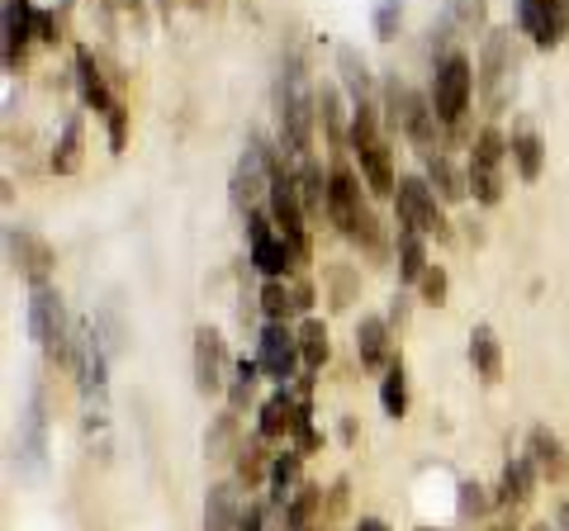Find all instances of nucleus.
I'll return each mask as SVG.
<instances>
[{
    "label": "nucleus",
    "mask_w": 569,
    "mask_h": 531,
    "mask_svg": "<svg viewBox=\"0 0 569 531\" xmlns=\"http://www.w3.org/2000/svg\"><path fill=\"white\" fill-rule=\"evenodd\" d=\"M531 531H550V522H537V527H531Z\"/></svg>",
    "instance_id": "47"
},
{
    "label": "nucleus",
    "mask_w": 569,
    "mask_h": 531,
    "mask_svg": "<svg viewBox=\"0 0 569 531\" xmlns=\"http://www.w3.org/2000/svg\"><path fill=\"white\" fill-rule=\"evenodd\" d=\"M190 370H194V389L200 394H223L228 375H233V357L219 328H194V351H190Z\"/></svg>",
    "instance_id": "10"
},
{
    "label": "nucleus",
    "mask_w": 569,
    "mask_h": 531,
    "mask_svg": "<svg viewBox=\"0 0 569 531\" xmlns=\"http://www.w3.org/2000/svg\"><path fill=\"white\" fill-rule=\"evenodd\" d=\"M565 531H569V503H565Z\"/></svg>",
    "instance_id": "48"
},
{
    "label": "nucleus",
    "mask_w": 569,
    "mask_h": 531,
    "mask_svg": "<svg viewBox=\"0 0 569 531\" xmlns=\"http://www.w3.org/2000/svg\"><path fill=\"white\" fill-rule=\"evenodd\" d=\"M518 29L541 52L560 48L569 33V0H518Z\"/></svg>",
    "instance_id": "13"
},
{
    "label": "nucleus",
    "mask_w": 569,
    "mask_h": 531,
    "mask_svg": "<svg viewBox=\"0 0 569 531\" xmlns=\"http://www.w3.org/2000/svg\"><path fill=\"white\" fill-rule=\"evenodd\" d=\"M485 14H489V0H447V29L456 33H479L485 29Z\"/></svg>",
    "instance_id": "38"
},
{
    "label": "nucleus",
    "mask_w": 569,
    "mask_h": 531,
    "mask_svg": "<svg viewBox=\"0 0 569 531\" xmlns=\"http://www.w3.org/2000/svg\"><path fill=\"white\" fill-rule=\"evenodd\" d=\"M356 361L370 375H385L389 365H395V328H389V318L380 313H366L361 323H356Z\"/></svg>",
    "instance_id": "14"
},
{
    "label": "nucleus",
    "mask_w": 569,
    "mask_h": 531,
    "mask_svg": "<svg viewBox=\"0 0 569 531\" xmlns=\"http://www.w3.org/2000/svg\"><path fill=\"white\" fill-rule=\"evenodd\" d=\"M366 214H370V204H366L361 176H356L347 157L337 152V162H332V171H328V223H332L347 242H356V233H361Z\"/></svg>",
    "instance_id": "7"
},
{
    "label": "nucleus",
    "mask_w": 569,
    "mask_h": 531,
    "mask_svg": "<svg viewBox=\"0 0 569 531\" xmlns=\"http://www.w3.org/2000/svg\"><path fill=\"white\" fill-rule=\"evenodd\" d=\"M242 484L238 480H219L204 493V531H238L242 522Z\"/></svg>",
    "instance_id": "21"
},
{
    "label": "nucleus",
    "mask_w": 569,
    "mask_h": 531,
    "mask_svg": "<svg viewBox=\"0 0 569 531\" xmlns=\"http://www.w3.org/2000/svg\"><path fill=\"white\" fill-rule=\"evenodd\" d=\"M418 294H422V304H432V309H441L451 299V275H447V266H427V275L418 280Z\"/></svg>",
    "instance_id": "40"
},
{
    "label": "nucleus",
    "mask_w": 569,
    "mask_h": 531,
    "mask_svg": "<svg viewBox=\"0 0 569 531\" xmlns=\"http://www.w3.org/2000/svg\"><path fill=\"white\" fill-rule=\"evenodd\" d=\"M470 100H475V67L466 52H447V58L432 67V104H437V119L447 123L456 138H466Z\"/></svg>",
    "instance_id": "5"
},
{
    "label": "nucleus",
    "mask_w": 569,
    "mask_h": 531,
    "mask_svg": "<svg viewBox=\"0 0 569 531\" xmlns=\"http://www.w3.org/2000/svg\"><path fill=\"white\" fill-rule=\"evenodd\" d=\"M261 313L271 318V323H290V318L299 313L295 309V290H290V275L284 280H261V294H257Z\"/></svg>",
    "instance_id": "36"
},
{
    "label": "nucleus",
    "mask_w": 569,
    "mask_h": 531,
    "mask_svg": "<svg viewBox=\"0 0 569 531\" xmlns=\"http://www.w3.org/2000/svg\"><path fill=\"white\" fill-rule=\"evenodd\" d=\"M380 409H385V418H403L408 413V370H403V361H395L380 375Z\"/></svg>",
    "instance_id": "37"
},
{
    "label": "nucleus",
    "mask_w": 569,
    "mask_h": 531,
    "mask_svg": "<svg viewBox=\"0 0 569 531\" xmlns=\"http://www.w3.org/2000/svg\"><path fill=\"white\" fill-rule=\"evenodd\" d=\"M305 474V451H276V460H271V480H266V489H271V499H290V493L305 484L299 480Z\"/></svg>",
    "instance_id": "34"
},
{
    "label": "nucleus",
    "mask_w": 569,
    "mask_h": 531,
    "mask_svg": "<svg viewBox=\"0 0 569 531\" xmlns=\"http://www.w3.org/2000/svg\"><path fill=\"white\" fill-rule=\"evenodd\" d=\"M77 86H81V100H86V110H96V114H110L114 104H119V96L110 91V81H104V72H100V58L91 48H81L77 52Z\"/></svg>",
    "instance_id": "22"
},
{
    "label": "nucleus",
    "mask_w": 569,
    "mask_h": 531,
    "mask_svg": "<svg viewBox=\"0 0 569 531\" xmlns=\"http://www.w3.org/2000/svg\"><path fill=\"white\" fill-rule=\"evenodd\" d=\"M24 323H29L33 347H39L48 361H58V365L71 361V328H77V323H67V299H62L58 285H33L29 290Z\"/></svg>",
    "instance_id": "4"
},
{
    "label": "nucleus",
    "mask_w": 569,
    "mask_h": 531,
    "mask_svg": "<svg viewBox=\"0 0 569 531\" xmlns=\"http://www.w3.org/2000/svg\"><path fill=\"white\" fill-rule=\"evenodd\" d=\"M356 531H389V522H380V518H361V522H356Z\"/></svg>",
    "instance_id": "44"
},
{
    "label": "nucleus",
    "mask_w": 569,
    "mask_h": 531,
    "mask_svg": "<svg viewBox=\"0 0 569 531\" xmlns=\"http://www.w3.org/2000/svg\"><path fill=\"white\" fill-rule=\"evenodd\" d=\"M518 91V48H512V29H493L485 48H479L475 67V96L485 100L489 114H503Z\"/></svg>",
    "instance_id": "3"
},
{
    "label": "nucleus",
    "mask_w": 569,
    "mask_h": 531,
    "mask_svg": "<svg viewBox=\"0 0 569 531\" xmlns=\"http://www.w3.org/2000/svg\"><path fill=\"white\" fill-rule=\"evenodd\" d=\"M10 261H14V271H20L29 285H48V275H52V266H58V257H52V247L33 233V228H10Z\"/></svg>",
    "instance_id": "15"
},
{
    "label": "nucleus",
    "mask_w": 569,
    "mask_h": 531,
    "mask_svg": "<svg viewBox=\"0 0 569 531\" xmlns=\"http://www.w3.org/2000/svg\"><path fill=\"white\" fill-rule=\"evenodd\" d=\"M527 455H531V465H537V474L546 484H560L565 474H569V451H565V441L546 428V422H537V428L527 432Z\"/></svg>",
    "instance_id": "19"
},
{
    "label": "nucleus",
    "mask_w": 569,
    "mask_h": 531,
    "mask_svg": "<svg viewBox=\"0 0 569 531\" xmlns=\"http://www.w3.org/2000/svg\"><path fill=\"white\" fill-rule=\"evenodd\" d=\"M299 351H305V370L309 375H318V370L328 365V357H332V338H328V323L323 318H305L299 323Z\"/></svg>",
    "instance_id": "33"
},
{
    "label": "nucleus",
    "mask_w": 569,
    "mask_h": 531,
    "mask_svg": "<svg viewBox=\"0 0 569 531\" xmlns=\"http://www.w3.org/2000/svg\"><path fill=\"white\" fill-rule=\"evenodd\" d=\"M337 77H342L351 104H370V96H376V77H370V67H366L361 52L347 48V43L337 48Z\"/></svg>",
    "instance_id": "29"
},
{
    "label": "nucleus",
    "mask_w": 569,
    "mask_h": 531,
    "mask_svg": "<svg viewBox=\"0 0 569 531\" xmlns=\"http://www.w3.org/2000/svg\"><path fill=\"white\" fill-rule=\"evenodd\" d=\"M318 129L328 133V143L332 152H351L347 148V133H351V119L342 114V91H337L332 81L318 86Z\"/></svg>",
    "instance_id": "26"
},
{
    "label": "nucleus",
    "mask_w": 569,
    "mask_h": 531,
    "mask_svg": "<svg viewBox=\"0 0 569 531\" xmlns=\"http://www.w3.org/2000/svg\"><path fill=\"white\" fill-rule=\"evenodd\" d=\"M257 389H261V361H233V375H228V389H223V399H228V409L233 413H247L257 403Z\"/></svg>",
    "instance_id": "31"
},
{
    "label": "nucleus",
    "mask_w": 569,
    "mask_h": 531,
    "mask_svg": "<svg viewBox=\"0 0 569 531\" xmlns=\"http://www.w3.org/2000/svg\"><path fill=\"white\" fill-rule=\"evenodd\" d=\"M537 484H541V474H537V465H531V455L522 451V455H512L508 465H503V474H498V489H493V499H498V508H527L531 499H537Z\"/></svg>",
    "instance_id": "17"
},
{
    "label": "nucleus",
    "mask_w": 569,
    "mask_h": 531,
    "mask_svg": "<svg viewBox=\"0 0 569 531\" xmlns=\"http://www.w3.org/2000/svg\"><path fill=\"white\" fill-rule=\"evenodd\" d=\"M247 247H252V266L261 271V280H284V275H295V266H305L266 209L261 214H247Z\"/></svg>",
    "instance_id": "9"
},
{
    "label": "nucleus",
    "mask_w": 569,
    "mask_h": 531,
    "mask_svg": "<svg viewBox=\"0 0 569 531\" xmlns=\"http://www.w3.org/2000/svg\"><path fill=\"white\" fill-rule=\"evenodd\" d=\"M395 257H399V285H418V280L427 275V266H432V257H427V238L408 233V228H399Z\"/></svg>",
    "instance_id": "30"
},
{
    "label": "nucleus",
    "mask_w": 569,
    "mask_h": 531,
    "mask_svg": "<svg viewBox=\"0 0 569 531\" xmlns=\"http://www.w3.org/2000/svg\"><path fill=\"white\" fill-rule=\"evenodd\" d=\"M271 441H266L261 432H252L242 441V451H238V460H233V480L252 493V489H261L266 480H271Z\"/></svg>",
    "instance_id": "23"
},
{
    "label": "nucleus",
    "mask_w": 569,
    "mask_h": 531,
    "mask_svg": "<svg viewBox=\"0 0 569 531\" xmlns=\"http://www.w3.org/2000/svg\"><path fill=\"white\" fill-rule=\"evenodd\" d=\"M427 186L437 190V200L441 204H460L470 194V176L456 167V157L451 152H437L432 162H427Z\"/></svg>",
    "instance_id": "27"
},
{
    "label": "nucleus",
    "mask_w": 569,
    "mask_h": 531,
    "mask_svg": "<svg viewBox=\"0 0 569 531\" xmlns=\"http://www.w3.org/2000/svg\"><path fill=\"white\" fill-rule=\"evenodd\" d=\"M498 499L479 484V480H460V522H475V518H489V508Z\"/></svg>",
    "instance_id": "39"
},
{
    "label": "nucleus",
    "mask_w": 569,
    "mask_h": 531,
    "mask_svg": "<svg viewBox=\"0 0 569 531\" xmlns=\"http://www.w3.org/2000/svg\"><path fill=\"white\" fill-rule=\"evenodd\" d=\"M71 375H77V389L86 399H104V370H110V357L100 347V332L91 323L71 328Z\"/></svg>",
    "instance_id": "12"
},
{
    "label": "nucleus",
    "mask_w": 569,
    "mask_h": 531,
    "mask_svg": "<svg viewBox=\"0 0 569 531\" xmlns=\"http://www.w3.org/2000/svg\"><path fill=\"white\" fill-rule=\"evenodd\" d=\"M104 123H110V152H123V138H129V104H114L110 114H104Z\"/></svg>",
    "instance_id": "42"
},
{
    "label": "nucleus",
    "mask_w": 569,
    "mask_h": 531,
    "mask_svg": "<svg viewBox=\"0 0 569 531\" xmlns=\"http://www.w3.org/2000/svg\"><path fill=\"white\" fill-rule=\"evenodd\" d=\"M389 304H395V309H389V328H403V318H408V294L399 290L395 299H389Z\"/></svg>",
    "instance_id": "43"
},
{
    "label": "nucleus",
    "mask_w": 569,
    "mask_h": 531,
    "mask_svg": "<svg viewBox=\"0 0 569 531\" xmlns=\"http://www.w3.org/2000/svg\"><path fill=\"white\" fill-rule=\"evenodd\" d=\"M470 365H475V375L485 380V384L503 380V342H498V332L489 323H475L470 328Z\"/></svg>",
    "instance_id": "25"
},
{
    "label": "nucleus",
    "mask_w": 569,
    "mask_h": 531,
    "mask_svg": "<svg viewBox=\"0 0 569 531\" xmlns=\"http://www.w3.org/2000/svg\"><path fill=\"white\" fill-rule=\"evenodd\" d=\"M276 119H280V148L290 157H313V129H318V91H309L305 67L295 58L284 62L276 86Z\"/></svg>",
    "instance_id": "1"
},
{
    "label": "nucleus",
    "mask_w": 569,
    "mask_h": 531,
    "mask_svg": "<svg viewBox=\"0 0 569 531\" xmlns=\"http://www.w3.org/2000/svg\"><path fill=\"white\" fill-rule=\"evenodd\" d=\"M238 418L242 413L228 409V413H219L209 422V432H204V460H209V465H233V460H238L242 441H247L242 428H238Z\"/></svg>",
    "instance_id": "24"
},
{
    "label": "nucleus",
    "mask_w": 569,
    "mask_h": 531,
    "mask_svg": "<svg viewBox=\"0 0 569 531\" xmlns=\"http://www.w3.org/2000/svg\"><path fill=\"white\" fill-rule=\"evenodd\" d=\"M33 39V14L29 0H6V67L24 58V43Z\"/></svg>",
    "instance_id": "32"
},
{
    "label": "nucleus",
    "mask_w": 569,
    "mask_h": 531,
    "mask_svg": "<svg viewBox=\"0 0 569 531\" xmlns=\"http://www.w3.org/2000/svg\"><path fill=\"white\" fill-rule=\"evenodd\" d=\"M385 123L413 143V152L422 162H432L437 152H447L441 148V129H447V123L437 119V104L427 96H418L413 86H403L399 77H385Z\"/></svg>",
    "instance_id": "2"
},
{
    "label": "nucleus",
    "mask_w": 569,
    "mask_h": 531,
    "mask_svg": "<svg viewBox=\"0 0 569 531\" xmlns=\"http://www.w3.org/2000/svg\"><path fill=\"white\" fill-rule=\"evenodd\" d=\"M351 157L361 162V181H366V190L376 194V200H395L399 176H395V152H389L385 138H376V143H366V148H351Z\"/></svg>",
    "instance_id": "16"
},
{
    "label": "nucleus",
    "mask_w": 569,
    "mask_h": 531,
    "mask_svg": "<svg viewBox=\"0 0 569 531\" xmlns=\"http://www.w3.org/2000/svg\"><path fill=\"white\" fill-rule=\"evenodd\" d=\"M399 20H403V0H380V6H376V33H380V39H395Z\"/></svg>",
    "instance_id": "41"
},
{
    "label": "nucleus",
    "mask_w": 569,
    "mask_h": 531,
    "mask_svg": "<svg viewBox=\"0 0 569 531\" xmlns=\"http://www.w3.org/2000/svg\"><path fill=\"white\" fill-rule=\"evenodd\" d=\"M342 441H347V447H351V441H356V418H351V413L342 418Z\"/></svg>",
    "instance_id": "45"
},
{
    "label": "nucleus",
    "mask_w": 569,
    "mask_h": 531,
    "mask_svg": "<svg viewBox=\"0 0 569 531\" xmlns=\"http://www.w3.org/2000/svg\"><path fill=\"white\" fill-rule=\"evenodd\" d=\"M81 162H86V123L81 119H67L62 123V138L52 143L48 167H52V176H77Z\"/></svg>",
    "instance_id": "28"
},
{
    "label": "nucleus",
    "mask_w": 569,
    "mask_h": 531,
    "mask_svg": "<svg viewBox=\"0 0 569 531\" xmlns=\"http://www.w3.org/2000/svg\"><path fill=\"white\" fill-rule=\"evenodd\" d=\"M508 157H512V171H518V181L522 186H537L541 171H546V138L522 119L518 129H512V138H508Z\"/></svg>",
    "instance_id": "20"
},
{
    "label": "nucleus",
    "mask_w": 569,
    "mask_h": 531,
    "mask_svg": "<svg viewBox=\"0 0 569 531\" xmlns=\"http://www.w3.org/2000/svg\"><path fill=\"white\" fill-rule=\"evenodd\" d=\"M395 223L422 238H447V219H441V200L427 186V176H399L395 190Z\"/></svg>",
    "instance_id": "8"
},
{
    "label": "nucleus",
    "mask_w": 569,
    "mask_h": 531,
    "mask_svg": "<svg viewBox=\"0 0 569 531\" xmlns=\"http://www.w3.org/2000/svg\"><path fill=\"white\" fill-rule=\"evenodd\" d=\"M295 422H299L295 389L290 384H276L271 394L261 399V409H257V432L266 441H284V437H295Z\"/></svg>",
    "instance_id": "18"
},
{
    "label": "nucleus",
    "mask_w": 569,
    "mask_h": 531,
    "mask_svg": "<svg viewBox=\"0 0 569 531\" xmlns=\"http://www.w3.org/2000/svg\"><path fill=\"white\" fill-rule=\"evenodd\" d=\"M503 162H508V138L498 133V123H485V129L470 138V162H466L475 204L493 209L503 200Z\"/></svg>",
    "instance_id": "6"
},
{
    "label": "nucleus",
    "mask_w": 569,
    "mask_h": 531,
    "mask_svg": "<svg viewBox=\"0 0 569 531\" xmlns=\"http://www.w3.org/2000/svg\"><path fill=\"white\" fill-rule=\"evenodd\" d=\"M257 361H261V375L276 380V384H290L295 370L305 365V351H299V332L290 323H271L266 318L261 338H257Z\"/></svg>",
    "instance_id": "11"
},
{
    "label": "nucleus",
    "mask_w": 569,
    "mask_h": 531,
    "mask_svg": "<svg viewBox=\"0 0 569 531\" xmlns=\"http://www.w3.org/2000/svg\"><path fill=\"white\" fill-rule=\"evenodd\" d=\"M489 531H512V522H493V527H489Z\"/></svg>",
    "instance_id": "46"
},
{
    "label": "nucleus",
    "mask_w": 569,
    "mask_h": 531,
    "mask_svg": "<svg viewBox=\"0 0 569 531\" xmlns=\"http://www.w3.org/2000/svg\"><path fill=\"white\" fill-rule=\"evenodd\" d=\"M318 518H323V489H318V484H299L290 493V527L295 531H323V527H318Z\"/></svg>",
    "instance_id": "35"
}]
</instances>
